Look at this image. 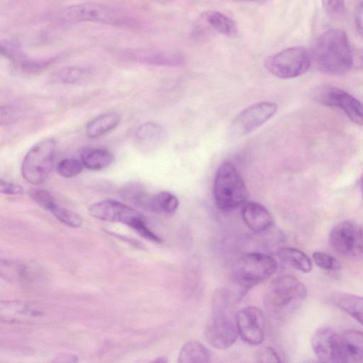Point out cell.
Listing matches in <instances>:
<instances>
[{
    "mask_svg": "<svg viewBox=\"0 0 363 363\" xmlns=\"http://www.w3.org/2000/svg\"><path fill=\"white\" fill-rule=\"evenodd\" d=\"M129 52L137 61L149 65L178 67L186 62L184 54L173 49H144Z\"/></svg>",
    "mask_w": 363,
    "mask_h": 363,
    "instance_id": "cell-14",
    "label": "cell"
},
{
    "mask_svg": "<svg viewBox=\"0 0 363 363\" xmlns=\"http://www.w3.org/2000/svg\"><path fill=\"white\" fill-rule=\"evenodd\" d=\"M354 23L357 33L363 38V0L357 6L354 14Z\"/></svg>",
    "mask_w": 363,
    "mask_h": 363,
    "instance_id": "cell-34",
    "label": "cell"
},
{
    "mask_svg": "<svg viewBox=\"0 0 363 363\" xmlns=\"http://www.w3.org/2000/svg\"><path fill=\"white\" fill-rule=\"evenodd\" d=\"M202 18L214 30L222 35L234 37L238 33L235 21L219 11H206L202 14Z\"/></svg>",
    "mask_w": 363,
    "mask_h": 363,
    "instance_id": "cell-22",
    "label": "cell"
},
{
    "mask_svg": "<svg viewBox=\"0 0 363 363\" xmlns=\"http://www.w3.org/2000/svg\"><path fill=\"white\" fill-rule=\"evenodd\" d=\"M308 50L301 46L291 47L271 55L265 60V67L273 75L291 79L305 74L311 65Z\"/></svg>",
    "mask_w": 363,
    "mask_h": 363,
    "instance_id": "cell-8",
    "label": "cell"
},
{
    "mask_svg": "<svg viewBox=\"0 0 363 363\" xmlns=\"http://www.w3.org/2000/svg\"><path fill=\"white\" fill-rule=\"evenodd\" d=\"M237 298L236 294L229 288L218 289L213 296L212 315L207 323L206 337L216 349L228 348L237 340Z\"/></svg>",
    "mask_w": 363,
    "mask_h": 363,
    "instance_id": "cell-1",
    "label": "cell"
},
{
    "mask_svg": "<svg viewBox=\"0 0 363 363\" xmlns=\"http://www.w3.org/2000/svg\"><path fill=\"white\" fill-rule=\"evenodd\" d=\"M277 110V104L269 101L259 102L245 108L232 121L230 135L240 138L250 133L269 120Z\"/></svg>",
    "mask_w": 363,
    "mask_h": 363,
    "instance_id": "cell-10",
    "label": "cell"
},
{
    "mask_svg": "<svg viewBox=\"0 0 363 363\" xmlns=\"http://www.w3.org/2000/svg\"><path fill=\"white\" fill-rule=\"evenodd\" d=\"M245 225L257 233L268 230L274 223L271 213L262 204L256 202H246L241 211Z\"/></svg>",
    "mask_w": 363,
    "mask_h": 363,
    "instance_id": "cell-17",
    "label": "cell"
},
{
    "mask_svg": "<svg viewBox=\"0 0 363 363\" xmlns=\"http://www.w3.org/2000/svg\"><path fill=\"white\" fill-rule=\"evenodd\" d=\"M211 355L208 350L199 341H189L180 350L178 362L179 363L209 362Z\"/></svg>",
    "mask_w": 363,
    "mask_h": 363,
    "instance_id": "cell-23",
    "label": "cell"
},
{
    "mask_svg": "<svg viewBox=\"0 0 363 363\" xmlns=\"http://www.w3.org/2000/svg\"><path fill=\"white\" fill-rule=\"evenodd\" d=\"M239 1H255V0H239Z\"/></svg>",
    "mask_w": 363,
    "mask_h": 363,
    "instance_id": "cell-38",
    "label": "cell"
},
{
    "mask_svg": "<svg viewBox=\"0 0 363 363\" xmlns=\"http://www.w3.org/2000/svg\"><path fill=\"white\" fill-rule=\"evenodd\" d=\"M276 259L268 255L260 252H250L242 255L233 267L235 281L242 288L251 289L266 281L277 271Z\"/></svg>",
    "mask_w": 363,
    "mask_h": 363,
    "instance_id": "cell-6",
    "label": "cell"
},
{
    "mask_svg": "<svg viewBox=\"0 0 363 363\" xmlns=\"http://www.w3.org/2000/svg\"><path fill=\"white\" fill-rule=\"evenodd\" d=\"M89 69L81 66H67L60 69L58 77L66 83L76 84L85 80L89 77Z\"/></svg>",
    "mask_w": 363,
    "mask_h": 363,
    "instance_id": "cell-25",
    "label": "cell"
},
{
    "mask_svg": "<svg viewBox=\"0 0 363 363\" xmlns=\"http://www.w3.org/2000/svg\"><path fill=\"white\" fill-rule=\"evenodd\" d=\"M30 197L40 207L47 211L50 209L56 204L51 194L43 189L33 188L29 191Z\"/></svg>",
    "mask_w": 363,
    "mask_h": 363,
    "instance_id": "cell-29",
    "label": "cell"
},
{
    "mask_svg": "<svg viewBox=\"0 0 363 363\" xmlns=\"http://www.w3.org/2000/svg\"><path fill=\"white\" fill-rule=\"evenodd\" d=\"M83 164L74 158L62 160L57 166L59 175L65 178H72L79 174L83 169Z\"/></svg>",
    "mask_w": 363,
    "mask_h": 363,
    "instance_id": "cell-27",
    "label": "cell"
},
{
    "mask_svg": "<svg viewBox=\"0 0 363 363\" xmlns=\"http://www.w3.org/2000/svg\"><path fill=\"white\" fill-rule=\"evenodd\" d=\"M277 255L284 262L302 272L308 273L312 269V262L309 257L303 251L289 247L279 248Z\"/></svg>",
    "mask_w": 363,
    "mask_h": 363,
    "instance_id": "cell-21",
    "label": "cell"
},
{
    "mask_svg": "<svg viewBox=\"0 0 363 363\" xmlns=\"http://www.w3.org/2000/svg\"><path fill=\"white\" fill-rule=\"evenodd\" d=\"M155 362H167V359H164V357H160V359H157L155 360Z\"/></svg>",
    "mask_w": 363,
    "mask_h": 363,
    "instance_id": "cell-36",
    "label": "cell"
},
{
    "mask_svg": "<svg viewBox=\"0 0 363 363\" xmlns=\"http://www.w3.org/2000/svg\"><path fill=\"white\" fill-rule=\"evenodd\" d=\"M81 161L90 170H101L108 167L113 162V154L104 148L84 150L81 155Z\"/></svg>",
    "mask_w": 363,
    "mask_h": 363,
    "instance_id": "cell-19",
    "label": "cell"
},
{
    "mask_svg": "<svg viewBox=\"0 0 363 363\" xmlns=\"http://www.w3.org/2000/svg\"><path fill=\"white\" fill-rule=\"evenodd\" d=\"M338 362H363V332L353 329L340 333Z\"/></svg>",
    "mask_w": 363,
    "mask_h": 363,
    "instance_id": "cell-16",
    "label": "cell"
},
{
    "mask_svg": "<svg viewBox=\"0 0 363 363\" xmlns=\"http://www.w3.org/2000/svg\"><path fill=\"white\" fill-rule=\"evenodd\" d=\"M312 257L316 265L321 269L337 271L342 267L341 263L337 258L325 252L316 251L313 253Z\"/></svg>",
    "mask_w": 363,
    "mask_h": 363,
    "instance_id": "cell-28",
    "label": "cell"
},
{
    "mask_svg": "<svg viewBox=\"0 0 363 363\" xmlns=\"http://www.w3.org/2000/svg\"><path fill=\"white\" fill-rule=\"evenodd\" d=\"M89 213L95 218L113 223H121L133 228L144 218L134 208L115 200H104L93 204Z\"/></svg>",
    "mask_w": 363,
    "mask_h": 363,
    "instance_id": "cell-12",
    "label": "cell"
},
{
    "mask_svg": "<svg viewBox=\"0 0 363 363\" xmlns=\"http://www.w3.org/2000/svg\"><path fill=\"white\" fill-rule=\"evenodd\" d=\"M167 139V133L160 124L147 122L140 125L134 134L138 149L143 152H152L159 149Z\"/></svg>",
    "mask_w": 363,
    "mask_h": 363,
    "instance_id": "cell-15",
    "label": "cell"
},
{
    "mask_svg": "<svg viewBox=\"0 0 363 363\" xmlns=\"http://www.w3.org/2000/svg\"><path fill=\"white\" fill-rule=\"evenodd\" d=\"M213 198L217 207L230 211L242 206L247 200L245 183L230 162L225 161L218 167L213 182Z\"/></svg>",
    "mask_w": 363,
    "mask_h": 363,
    "instance_id": "cell-3",
    "label": "cell"
},
{
    "mask_svg": "<svg viewBox=\"0 0 363 363\" xmlns=\"http://www.w3.org/2000/svg\"><path fill=\"white\" fill-rule=\"evenodd\" d=\"M331 247L342 256L363 261V227L353 220L337 223L329 236Z\"/></svg>",
    "mask_w": 363,
    "mask_h": 363,
    "instance_id": "cell-9",
    "label": "cell"
},
{
    "mask_svg": "<svg viewBox=\"0 0 363 363\" xmlns=\"http://www.w3.org/2000/svg\"><path fill=\"white\" fill-rule=\"evenodd\" d=\"M333 301L337 307L363 325V296L338 294Z\"/></svg>",
    "mask_w": 363,
    "mask_h": 363,
    "instance_id": "cell-20",
    "label": "cell"
},
{
    "mask_svg": "<svg viewBox=\"0 0 363 363\" xmlns=\"http://www.w3.org/2000/svg\"><path fill=\"white\" fill-rule=\"evenodd\" d=\"M361 186H362V195H363V175H362V178Z\"/></svg>",
    "mask_w": 363,
    "mask_h": 363,
    "instance_id": "cell-37",
    "label": "cell"
},
{
    "mask_svg": "<svg viewBox=\"0 0 363 363\" xmlns=\"http://www.w3.org/2000/svg\"><path fill=\"white\" fill-rule=\"evenodd\" d=\"M238 334L249 345H258L264 337V319L262 311L255 306L242 308L236 314Z\"/></svg>",
    "mask_w": 363,
    "mask_h": 363,
    "instance_id": "cell-13",
    "label": "cell"
},
{
    "mask_svg": "<svg viewBox=\"0 0 363 363\" xmlns=\"http://www.w3.org/2000/svg\"><path fill=\"white\" fill-rule=\"evenodd\" d=\"M55 147L54 140L44 139L28 150L21 165V174L26 182L39 184L46 180L53 167Z\"/></svg>",
    "mask_w": 363,
    "mask_h": 363,
    "instance_id": "cell-7",
    "label": "cell"
},
{
    "mask_svg": "<svg viewBox=\"0 0 363 363\" xmlns=\"http://www.w3.org/2000/svg\"><path fill=\"white\" fill-rule=\"evenodd\" d=\"M258 362H280L281 359L276 351L269 347L259 348L255 354Z\"/></svg>",
    "mask_w": 363,
    "mask_h": 363,
    "instance_id": "cell-30",
    "label": "cell"
},
{
    "mask_svg": "<svg viewBox=\"0 0 363 363\" xmlns=\"http://www.w3.org/2000/svg\"><path fill=\"white\" fill-rule=\"evenodd\" d=\"M64 23L96 22L117 26L133 27V17L118 9L97 3H82L62 9L56 16Z\"/></svg>",
    "mask_w": 363,
    "mask_h": 363,
    "instance_id": "cell-4",
    "label": "cell"
},
{
    "mask_svg": "<svg viewBox=\"0 0 363 363\" xmlns=\"http://www.w3.org/2000/svg\"><path fill=\"white\" fill-rule=\"evenodd\" d=\"M307 295L306 286L291 275L274 279L264 296L266 308L272 314L281 317L295 308Z\"/></svg>",
    "mask_w": 363,
    "mask_h": 363,
    "instance_id": "cell-5",
    "label": "cell"
},
{
    "mask_svg": "<svg viewBox=\"0 0 363 363\" xmlns=\"http://www.w3.org/2000/svg\"><path fill=\"white\" fill-rule=\"evenodd\" d=\"M120 121L121 116L117 112L104 113L88 123L86 126V134L91 138L99 137L116 128Z\"/></svg>",
    "mask_w": 363,
    "mask_h": 363,
    "instance_id": "cell-18",
    "label": "cell"
},
{
    "mask_svg": "<svg viewBox=\"0 0 363 363\" xmlns=\"http://www.w3.org/2000/svg\"><path fill=\"white\" fill-rule=\"evenodd\" d=\"M314 99L324 105L341 108L353 123L363 126V105L345 90L322 85L315 90Z\"/></svg>",
    "mask_w": 363,
    "mask_h": 363,
    "instance_id": "cell-11",
    "label": "cell"
},
{
    "mask_svg": "<svg viewBox=\"0 0 363 363\" xmlns=\"http://www.w3.org/2000/svg\"><path fill=\"white\" fill-rule=\"evenodd\" d=\"M345 1V0H322V4L328 14L337 16L344 11Z\"/></svg>",
    "mask_w": 363,
    "mask_h": 363,
    "instance_id": "cell-32",
    "label": "cell"
},
{
    "mask_svg": "<svg viewBox=\"0 0 363 363\" xmlns=\"http://www.w3.org/2000/svg\"><path fill=\"white\" fill-rule=\"evenodd\" d=\"M50 212L57 220L68 226L77 228L82 225V218L79 214L57 203L50 209Z\"/></svg>",
    "mask_w": 363,
    "mask_h": 363,
    "instance_id": "cell-26",
    "label": "cell"
},
{
    "mask_svg": "<svg viewBox=\"0 0 363 363\" xmlns=\"http://www.w3.org/2000/svg\"><path fill=\"white\" fill-rule=\"evenodd\" d=\"M311 58L323 72L340 75L352 69L353 50L346 33L340 28H330L315 40Z\"/></svg>",
    "mask_w": 363,
    "mask_h": 363,
    "instance_id": "cell-2",
    "label": "cell"
},
{
    "mask_svg": "<svg viewBox=\"0 0 363 363\" xmlns=\"http://www.w3.org/2000/svg\"><path fill=\"white\" fill-rule=\"evenodd\" d=\"M21 116L18 108L11 106H1V123L7 125L17 121Z\"/></svg>",
    "mask_w": 363,
    "mask_h": 363,
    "instance_id": "cell-31",
    "label": "cell"
},
{
    "mask_svg": "<svg viewBox=\"0 0 363 363\" xmlns=\"http://www.w3.org/2000/svg\"><path fill=\"white\" fill-rule=\"evenodd\" d=\"M179 206L177 197L169 191H161L152 197L150 208L155 212L174 213Z\"/></svg>",
    "mask_w": 363,
    "mask_h": 363,
    "instance_id": "cell-24",
    "label": "cell"
},
{
    "mask_svg": "<svg viewBox=\"0 0 363 363\" xmlns=\"http://www.w3.org/2000/svg\"><path fill=\"white\" fill-rule=\"evenodd\" d=\"M1 192L6 195H20L24 193V189L19 184L1 179Z\"/></svg>",
    "mask_w": 363,
    "mask_h": 363,
    "instance_id": "cell-33",
    "label": "cell"
},
{
    "mask_svg": "<svg viewBox=\"0 0 363 363\" xmlns=\"http://www.w3.org/2000/svg\"><path fill=\"white\" fill-rule=\"evenodd\" d=\"M352 69H363V50H353Z\"/></svg>",
    "mask_w": 363,
    "mask_h": 363,
    "instance_id": "cell-35",
    "label": "cell"
}]
</instances>
